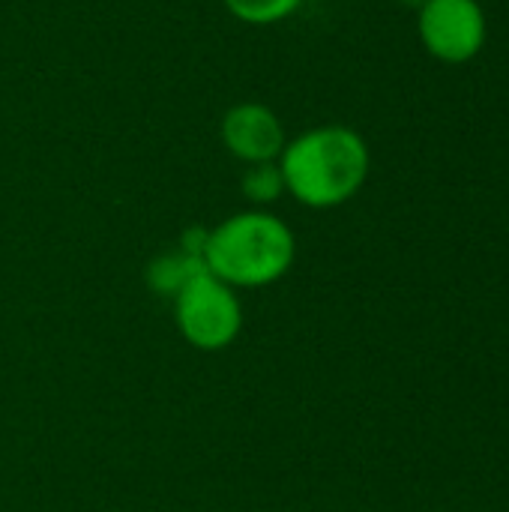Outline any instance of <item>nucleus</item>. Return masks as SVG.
Segmentation results:
<instances>
[{"label": "nucleus", "instance_id": "nucleus-7", "mask_svg": "<svg viewBox=\"0 0 509 512\" xmlns=\"http://www.w3.org/2000/svg\"><path fill=\"white\" fill-rule=\"evenodd\" d=\"M240 189H243V195H246V201L252 207L267 210L270 204H276L285 195V180H282L279 162L246 165V171L240 177Z\"/></svg>", "mask_w": 509, "mask_h": 512}, {"label": "nucleus", "instance_id": "nucleus-8", "mask_svg": "<svg viewBox=\"0 0 509 512\" xmlns=\"http://www.w3.org/2000/svg\"><path fill=\"white\" fill-rule=\"evenodd\" d=\"M222 3L237 21H243L249 27L282 24L303 6V0H222Z\"/></svg>", "mask_w": 509, "mask_h": 512}, {"label": "nucleus", "instance_id": "nucleus-6", "mask_svg": "<svg viewBox=\"0 0 509 512\" xmlns=\"http://www.w3.org/2000/svg\"><path fill=\"white\" fill-rule=\"evenodd\" d=\"M201 270H204V261L195 258V255H189V252H183V249L177 246V249H171V252L156 255V258L147 264L144 282H147V288H150L153 294L174 300V297L180 294V288H183L195 273H201Z\"/></svg>", "mask_w": 509, "mask_h": 512}, {"label": "nucleus", "instance_id": "nucleus-4", "mask_svg": "<svg viewBox=\"0 0 509 512\" xmlns=\"http://www.w3.org/2000/svg\"><path fill=\"white\" fill-rule=\"evenodd\" d=\"M417 33L435 60L459 66L483 51L489 21L480 0H423Z\"/></svg>", "mask_w": 509, "mask_h": 512}, {"label": "nucleus", "instance_id": "nucleus-1", "mask_svg": "<svg viewBox=\"0 0 509 512\" xmlns=\"http://www.w3.org/2000/svg\"><path fill=\"white\" fill-rule=\"evenodd\" d=\"M279 171L285 195L309 210H333L348 204L369 180L372 150L366 138L342 123L312 126L288 138Z\"/></svg>", "mask_w": 509, "mask_h": 512}, {"label": "nucleus", "instance_id": "nucleus-3", "mask_svg": "<svg viewBox=\"0 0 509 512\" xmlns=\"http://www.w3.org/2000/svg\"><path fill=\"white\" fill-rule=\"evenodd\" d=\"M174 324L186 345L216 354L231 348L243 333V303L231 285L204 267L174 297Z\"/></svg>", "mask_w": 509, "mask_h": 512}, {"label": "nucleus", "instance_id": "nucleus-2", "mask_svg": "<svg viewBox=\"0 0 509 512\" xmlns=\"http://www.w3.org/2000/svg\"><path fill=\"white\" fill-rule=\"evenodd\" d=\"M201 261L234 291L270 288L282 282L297 261V234L282 216L249 207L207 228Z\"/></svg>", "mask_w": 509, "mask_h": 512}, {"label": "nucleus", "instance_id": "nucleus-5", "mask_svg": "<svg viewBox=\"0 0 509 512\" xmlns=\"http://www.w3.org/2000/svg\"><path fill=\"white\" fill-rule=\"evenodd\" d=\"M219 138L225 150L243 165L279 162L288 132L279 114L264 102H237L222 114Z\"/></svg>", "mask_w": 509, "mask_h": 512}]
</instances>
